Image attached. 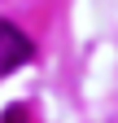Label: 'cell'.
I'll use <instances>...</instances> for the list:
<instances>
[{"mask_svg": "<svg viewBox=\"0 0 118 123\" xmlns=\"http://www.w3.org/2000/svg\"><path fill=\"white\" fill-rule=\"evenodd\" d=\"M31 53H35V44L22 35L13 22H0V70H18V66H26L31 62Z\"/></svg>", "mask_w": 118, "mask_h": 123, "instance_id": "cell-1", "label": "cell"}, {"mask_svg": "<svg viewBox=\"0 0 118 123\" xmlns=\"http://www.w3.org/2000/svg\"><path fill=\"white\" fill-rule=\"evenodd\" d=\"M9 123H26V114H22V105H13V110H9Z\"/></svg>", "mask_w": 118, "mask_h": 123, "instance_id": "cell-2", "label": "cell"}]
</instances>
